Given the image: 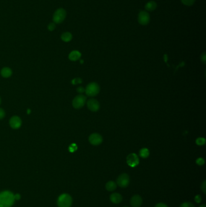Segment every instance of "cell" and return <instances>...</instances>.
<instances>
[{
    "label": "cell",
    "instance_id": "obj_18",
    "mask_svg": "<svg viewBox=\"0 0 206 207\" xmlns=\"http://www.w3.org/2000/svg\"><path fill=\"white\" fill-rule=\"evenodd\" d=\"M73 36L70 32H65L61 36V39L64 42H69L72 40Z\"/></svg>",
    "mask_w": 206,
    "mask_h": 207
},
{
    "label": "cell",
    "instance_id": "obj_26",
    "mask_svg": "<svg viewBox=\"0 0 206 207\" xmlns=\"http://www.w3.org/2000/svg\"><path fill=\"white\" fill-rule=\"evenodd\" d=\"M201 189L204 194H206V181H204L203 182L201 186Z\"/></svg>",
    "mask_w": 206,
    "mask_h": 207
},
{
    "label": "cell",
    "instance_id": "obj_31",
    "mask_svg": "<svg viewBox=\"0 0 206 207\" xmlns=\"http://www.w3.org/2000/svg\"><path fill=\"white\" fill-rule=\"evenodd\" d=\"M77 92L79 93H82L85 92V89L82 87H79L77 88Z\"/></svg>",
    "mask_w": 206,
    "mask_h": 207
},
{
    "label": "cell",
    "instance_id": "obj_21",
    "mask_svg": "<svg viewBox=\"0 0 206 207\" xmlns=\"http://www.w3.org/2000/svg\"><path fill=\"white\" fill-rule=\"evenodd\" d=\"M181 1L183 4L188 6H192L195 2V0H181Z\"/></svg>",
    "mask_w": 206,
    "mask_h": 207
},
{
    "label": "cell",
    "instance_id": "obj_36",
    "mask_svg": "<svg viewBox=\"0 0 206 207\" xmlns=\"http://www.w3.org/2000/svg\"><path fill=\"white\" fill-rule=\"evenodd\" d=\"M0 104H1V98H0Z\"/></svg>",
    "mask_w": 206,
    "mask_h": 207
},
{
    "label": "cell",
    "instance_id": "obj_15",
    "mask_svg": "<svg viewBox=\"0 0 206 207\" xmlns=\"http://www.w3.org/2000/svg\"><path fill=\"white\" fill-rule=\"evenodd\" d=\"M105 188L108 191H113L117 188V183L114 181H108L105 185Z\"/></svg>",
    "mask_w": 206,
    "mask_h": 207
},
{
    "label": "cell",
    "instance_id": "obj_5",
    "mask_svg": "<svg viewBox=\"0 0 206 207\" xmlns=\"http://www.w3.org/2000/svg\"><path fill=\"white\" fill-rule=\"evenodd\" d=\"M117 185L121 188H127L129 185L130 178L127 173L121 174L117 179Z\"/></svg>",
    "mask_w": 206,
    "mask_h": 207
},
{
    "label": "cell",
    "instance_id": "obj_12",
    "mask_svg": "<svg viewBox=\"0 0 206 207\" xmlns=\"http://www.w3.org/2000/svg\"><path fill=\"white\" fill-rule=\"evenodd\" d=\"M87 107L90 110L92 111H97L100 108V104L97 100L94 99H90L87 103Z\"/></svg>",
    "mask_w": 206,
    "mask_h": 207
},
{
    "label": "cell",
    "instance_id": "obj_11",
    "mask_svg": "<svg viewBox=\"0 0 206 207\" xmlns=\"http://www.w3.org/2000/svg\"><path fill=\"white\" fill-rule=\"evenodd\" d=\"M143 203V199L139 195L133 196L130 200V204L132 207H140Z\"/></svg>",
    "mask_w": 206,
    "mask_h": 207
},
{
    "label": "cell",
    "instance_id": "obj_6",
    "mask_svg": "<svg viewBox=\"0 0 206 207\" xmlns=\"http://www.w3.org/2000/svg\"><path fill=\"white\" fill-rule=\"evenodd\" d=\"M86 98L83 95H79L76 96L73 101V106L74 108L79 109L82 108L86 102Z\"/></svg>",
    "mask_w": 206,
    "mask_h": 207
},
{
    "label": "cell",
    "instance_id": "obj_28",
    "mask_svg": "<svg viewBox=\"0 0 206 207\" xmlns=\"http://www.w3.org/2000/svg\"><path fill=\"white\" fill-rule=\"evenodd\" d=\"M5 115H6V113H5L4 110L2 108H0V119H3L5 116Z\"/></svg>",
    "mask_w": 206,
    "mask_h": 207
},
{
    "label": "cell",
    "instance_id": "obj_14",
    "mask_svg": "<svg viewBox=\"0 0 206 207\" xmlns=\"http://www.w3.org/2000/svg\"><path fill=\"white\" fill-rule=\"evenodd\" d=\"M81 57V53L77 51H73L69 54L68 58L72 61H76Z\"/></svg>",
    "mask_w": 206,
    "mask_h": 207
},
{
    "label": "cell",
    "instance_id": "obj_20",
    "mask_svg": "<svg viewBox=\"0 0 206 207\" xmlns=\"http://www.w3.org/2000/svg\"><path fill=\"white\" fill-rule=\"evenodd\" d=\"M206 139L203 137H198L196 140V144L198 145H203L205 144Z\"/></svg>",
    "mask_w": 206,
    "mask_h": 207
},
{
    "label": "cell",
    "instance_id": "obj_35",
    "mask_svg": "<svg viewBox=\"0 0 206 207\" xmlns=\"http://www.w3.org/2000/svg\"><path fill=\"white\" fill-rule=\"evenodd\" d=\"M128 207V206H125V207Z\"/></svg>",
    "mask_w": 206,
    "mask_h": 207
},
{
    "label": "cell",
    "instance_id": "obj_8",
    "mask_svg": "<svg viewBox=\"0 0 206 207\" xmlns=\"http://www.w3.org/2000/svg\"><path fill=\"white\" fill-rule=\"evenodd\" d=\"M127 162L131 167H135L139 164V158L135 153L129 154L127 158Z\"/></svg>",
    "mask_w": 206,
    "mask_h": 207
},
{
    "label": "cell",
    "instance_id": "obj_10",
    "mask_svg": "<svg viewBox=\"0 0 206 207\" xmlns=\"http://www.w3.org/2000/svg\"><path fill=\"white\" fill-rule=\"evenodd\" d=\"M9 124L10 127L13 129H19L22 124L21 119L20 117L17 116H14L12 117L10 119Z\"/></svg>",
    "mask_w": 206,
    "mask_h": 207
},
{
    "label": "cell",
    "instance_id": "obj_23",
    "mask_svg": "<svg viewBox=\"0 0 206 207\" xmlns=\"http://www.w3.org/2000/svg\"><path fill=\"white\" fill-rule=\"evenodd\" d=\"M77 145L75 144H72L70 147H69V151L72 153L75 152L77 150Z\"/></svg>",
    "mask_w": 206,
    "mask_h": 207
},
{
    "label": "cell",
    "instance_id": "obj_13",
    "mask_svg": "<svg viewBox=\"0 0 206 207\" xmlns=\"http://www.w3.org/2000/svg\"><path fill=\"white\" fill-rule=\"evenodd\" d=\"M109 199L111 202H112L113 204H120L122 201L123 197L120 194L118 193H114L111 194Z\"/></svg>",
    "mask_w": 206,
    "mask_h": 207
},
{
    "label": "cell",
    "instance_id": "obj_4",
    "mask_svg": "<svg viewBox=\"0 0 206 207\" xmlns=\"http://www.w3.org/2000/svg\"><path fill=\"white\" fill-rule=\"evenodd\" d=\"M66 11L64 9H57L53 15V21L56 24H60L62 23L66 17Z\"/></svg>",
    "mask_w": 206,
    "mask_h": 207
},
{
    "label": "cell",
    "instance_id": "obj_7",
    "mask_svg": "<svg viewBox=\"0 0 206 207\" xmlns=\"http://www.w3.org/2000/svg\"><path fill=\"white\" fill-rule=\"evenodd\" d=\"M138 21L141 25H147L150 21V16L149 13L146 11L140 12L138 14Z\"/></svg>",
    "mask_w": 206,
    "mask_h": 207
},
{
    "label": "cell",
    "instance_id": "obj_1",
    "mask_svg": "<svg viewBox=\"0 0 206 207\" xmlns=\"http://www.w3.org/2000/svg\"><path fill=\"white\" fill-rule=\"evenodd\" d=\"M15 202L14 194L9 191L0 193V207H11Z\"/></svg>",
    "mask_w": 206,
    "mask_h": 207
},
{
    "label": "cell",
    "instance_id": "obj_33",
    "mask_svg": "<svg viewBox=\"0 0 206 207\" xmlns=\"http://www.w3.org/2000/svg\"><path fill=\"white\" fill-rule=\"evenodd\" d=\"M14 198H15V200H19L21 198V196L19 194H17L14 195Z\"/></svg>",
    "mask_w": 206,
    "mask_h": 207
},
{
    "label": "cell",
    "instance_id": "obj_17",
    "mask_svg": "<svg viewBox=\"0 0 206 207\" xmlns=\"http://www.w3.org/2000/svg\"><path fill=\"white\" fill-rule=\"evenodd\" d=\"M156 8V3L154 1H151L148 2L146 6L145 9L148 11H153Z\"/></svg>",
    "mask_w": 206,
    "mask_h": 207
},
{
    "label": "cell",
    "instance_id": "obj_29",
    "mask_svg": "<svg viewBox=\"0 0 206 207\" xmlns=\"http://www.w3.org/2000/svg\"><path fill=\"white\" fill-rule=\"evenodd\" d=\"M56 27V26H55V24L54 23H50L49 26H48V29L50 30V31H53L54 30Z\"/></svg>",
    "mask_w": 206,
    "mask_h": 207
},
{
    "label": "cell",
    "instance_id": "obj_24",
    "mask_svg": "<svg viewBox=\"0 0 206 207\" xmlns=\"http://www.w3.org/2000/svg\"><path fill=\"white\" fill-rule=\"evenodd\" d=\"M204 162H205V161H204V159H203V158H201V157H200V158H198V159H197V160H196V163L198 165H203L204 164Z\"/></svg>",
    "mask_w": 206,
    "mask_h": 207
},
{
    "label": "cell",
    "instance_id": "obj_34",
    "mask_svg": "<svg viewBox=\"0 0 206 207\" xmlns=\"http://www.w3.org/2000/svg\"><path fill=\"white\" fill-rule=\"evenodd\" d=\"M199 207H206V204H203V205H201V206H200Z\"/></svg>",
    "mask_w": 206,
    "mask_h": 207
},
{
    "label": "cell",
    "instance_id": "obj_22",
    "mask_svg": "<svg viewBox=\"0 0 206 207\" xmlns=\"http://www.w3.org/2000/svg\"><path fill=\"white\" fill-rule=\"evenodd\" d=\"M180 207H195V205L190 202H183L180 205Z\"/></svg>",
    "mask_w": 206,
    "mask_h": 207
},
{
    "label": "cell",
    "instance_id": "obj_30",
    "mask_svg": "<svg viewBox=\"0 0 206 207\" xmlns=\"http://www.w3.org/2000/svg\"><path fill=\"white\" fill-rule=\"evenodd\" d=\"M201 61L203 62H206V53L204 52L202 55H201Z\"/></svg>",
    "mask_w": 206,
    "mask_h": 207
},
{
    "label": "cell",
    "instance_id": "obj_3",
    "mask_svg": "<svg viewBox=\"0 0 206 207\" xmlns=\"http://www.w3.org/2000/svg\"><path fill=\"white\" fill-rule=\"evenodd\" d=\"M85 91L88 96H95L99 93L100 87L96 82H91L86 86Z\"/></svg>",
    "mask_w": 206,
    "mask_h": 207
},
{
    "label": "cell",
    "instance_id": "obj_19",
    "mask_svg": "<svg viewBox=\"0 0 206 207\" xmlns=\"http://www.w3.org/2000/svg\"><path fill=\"white\" fill-rule=\"evenodd\" d=\"M139 155L142 158H147L149 156V151L148 149H142L139 152Z\"/></svg>",
    "mask_w": 206,
    "mask_h": 207
},
{
    "label": "cell",
    "instance_id": "obj_9",
    "mask_svg": "<svg viewBox=\"0 0 206 207\" xmlns=\"http://www.w3.org/2000/svg\"><path fill=\"white\" fill-rule=\"evenodd\" d=\"M89 141L90 144L93 145H98L103 141L102 136L98 133H93L89 137Z\"/></svg>",
    "mask_w": 206,
    "mask_h": 207
},
{
    "label": "cell",
    "instance_id": "obj_32",
    "mask_svg": "<svg viewBox=\"0 0 206 207\" xmlns=\"http://www.w3.org/2000/svg\"><path fill=\"white\" fill-rule=\"evenodd\" d=\"M155 207H168L167 205L164 203H158L157 204Z\"/></svg>",
    "mask_w": 206,
    "mask_h": 207
},
{
    "label": "cell",
    "instance_id": "obj_2",
    "mask_svg": "<svg viewBox=\"0 0 206 207\" xmlns=\"http://www.w3.org/2000/svg\"><path fill=\"white\" fill-rule=\"evenodd\" d=\"M73 200L70 195L68 194H62L57 199V204L59 207H71Z\"/></svg>",
    "mask_w": 206,
    "mask_h": 207
},
{
    "label": "cell",
    "instance_id": "obj_25",
    "mask_svg": "<svg viewBox=\"0 0 206 207\" xmlns=\"http://www.w3.org/2000/svg\"><path fill=\"white\" fill-rule=\"evenodd\" d=\"M195 201L198 203V204H200L201 203V202L202 201V198L200 195H197L195 197Z\"/></svg>",
    "mask_w": 206,
    "mask_h": 207
},
{
    "label": "cell",
    "instance_id": "obj_27",
    "mask_svg": "<svg viewBox=\"0 0 206 207\" xmlns=\"http://www.w3.org/2000/svg\"><path fill=\"white\" fill-rule=\"evenodd\" d=\"M81 82H82V79H80V78H76V79H73V81H72V83L74 85L77 84L78 83H81Z\"/></svg>",
    "mask_w": 206,
    "mask_h": 207
},
{
    "label": "cell",
    "instance_id": "obj_16",
    "mask_svg": "<svg viewBox=\"0 0 206 207\" xmlns=\"http://www.w3.org/2000/svg\"><path fill=\"white\" fill-rule=\"evenodd\" d=\"M1 75L4 78H9L12 75V71L9 67H4L1 70Z\"/></svg>",
    "mask_w": 206,
    "mask_h": 207
}]
</instances>
